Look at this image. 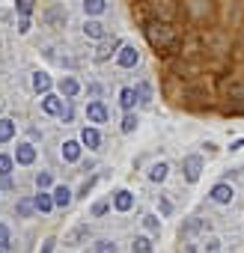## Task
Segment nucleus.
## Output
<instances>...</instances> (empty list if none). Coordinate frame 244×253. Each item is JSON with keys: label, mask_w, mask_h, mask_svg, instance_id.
<instances>
[{"label": "nucleus", "mask_w": 244, "mask_h": 253, "mask_svg": "<svg viewBox=\"0 0 244 253\" xmlns=\"http://www.w3.org/2000/svg\"><path fill=\"white\" fill-rule=\"evenodd\" d=\"M143 33H146V39H149V45L155 48V51H161V54H173L176 48H179V30L173 27V21H158V18H149L146 24H143Z\"/></svg>", "instance_id": "obj_1"}, {"label": "nucleus", "mask_w": 244, "mask_h": 253, "mask_svg": "<svg viewBox=\"0 0 244 253\" xmlns=\"http://www.w3.org/2000/svg\"><path fill=\"white\" fill-rule=\"evenodd\" d=\"M179 12L191 21V24H208L214 18V3L211 0H182L179 3Z\"/></svg>", "instance_id": "obj_2"}, {"label": "nucleus", "mask_w": 244, "mask_h": 253, "mask_svg": "<svg viewBox=\"0 0 244 253\" xmlns=\"http://www.w3.org/2000/svg\"><path fill=\"white\" fill-rule=\"evenodd\" d=\"M152 15L158 18V21H173L176 18V12H179V6L176 3H170V0H152Z\"/></svg>", "instance_id": "obj_3"}, {"label": "nucleus", "mask_w": 244, "mask_h": 253, "mask_svg": "<svg viewBox=\"0 0 244 253\" xmlns=\"http://www.w3.org/2000/svg\"><path fill=\"white\" fill-rule=\"evenodd\" d=\"M116 63H119L122 69H134V66L140 63V51H137L134 45H122V48H119V57H116Z\"/></svg>", "instance_id": "obj_4"}, {"label": "nucleus", "mask_w": 244, "mask_h": 253, "mask_svg": "<svg viewBox=\"0 0 244 253\" xmlns=\"http://www.w3.org/2000/svg\"><path fill=\"white\" fill-rule=\"evenodd\" d=\"M182 170H185V179H188V182H197L200 173H203V158H200V155H188V158L182 161Z\"/></svg>", "instance_id": "obj_5"}, {"label": "nucleus", "mask_w": 244, "mask_h": 253, "mask_svg": "<svg viewBox=\"0 0 244 253\" xmlns=\"http://www.w3.org/2000/svg\"><path fill=\"white\" fill-rule=\"evenodd\" d=\"M86 119L95 122V125H104V122L110 119V113H107V107H104L101 101H89V104H86Z\"/></svg>", "instance_id": "obj_6"}, {"label": "nucleus", "mask_w": 244, "mask_h": 253, "mask_svg": "<svg viewBox=\"0 0 244 253\" xmlns=\"http://www.w3.org/2000/svg\"><path fill=\"white\" fill-rule=\"evenodd\" d=\"M116 48H122V42H119L116 36H110V39H101V45L95 48V60H98V63H104L110 54H116Z\"/></svg>", "instance_id": "obj_7"}, {"label": "nucleus", "mask_w": 244, "mask_h": 253, "mask_svg": "<svg viewBox=\"0 0 244 253\" xmlns=\"http://www.w3.org/2000/svg\"><path fill=\"white\" fill-rule=\"evenodd\" d=\"M232 197H235V191H232L226 182H217V185L211 188V200H214V203H220V206L232 203Z\"/></svg>", "instance_id": "obj_8"}, {"label": "nucleus", "mask_w": 244, "mask_h": 253, "mask_svg": "<svg viewBox=\"0 0 244 253\" xmlns=\"http://www.w3.org/2000/svg\"><path fill=\"white\" fill-rule=\"evenodd\" d=\"M63 107H66V104H63V98H57V95H48V92H45V98H42V110H45V113L60 116V113H63Z\"/></svg>", "instance_id": "obj_9"}, {"label": "nucleus", "mask_w": 244, "mask_h": 253, "mask_svg": "<svg viewBox=\"0 0 244 253\" xmlns=\"http://www.w3.org/2000/svg\"><path fill=\"white\" fill-rule=\"evenodd\" d=\"M137 101H140V92H137L134 86H125V89H122V92H119V104H122V107H125V110H131V107H134Z\"/></svg>", "instance_id": "obj_10"}, {"label": "nucleus", "mask_w": 244, "mask_h": 253, "mask_svg": "<svg viewBox=\"0 0 244 253\" xmlns=\"http://www.w3.org/2000/svg\"><path fill=\"white\" fill-rule=\"evenodd\" d=\"M15 161H18V164H33V161H36V146L21 143V146L15 149Z\"/></svg>", "instance_id": "obj_11"}, {"label": "nucleus", "mask_w": 244, "mask_h": 253, "mask_svg": "<svg viewBox=\"0 0 244 253\" xmlns=\"http://www.w3.org/2000/svg\"><path fill=\"white\" fill-rule=\"evenodd\" d=\"M205 229H208V223H205L203 217H191V220L182 226V235H185V238H191V235H197V232H205Z\"/></svg>", "instance_id": "obj_12"}, {"label": "nucleus", "mask_w": 244, "mask_h": 253, "mask_svg": "<svg viewBox=\"0 0 244 253\" xmlns=\"http://www.w3.org/2000/svg\"><path fill=\"white\" fill-rule=\"evenodd\" d=\"M113 206H116V211H128V209L134 206V197H131L128 191H116V197H113Z\"/></svg>", "instance_id": "obj_13"}, {"label": "nucleus", "mask_w": 244, "mask_h": 253, "mask_svg": "<svg viewBox=\"0 0 244 253\" xmlns=\"http://www.w3.org/2000/svg\"><path fill=\"white\" fill-rule=\"evenodd\" d=\"M83 36H89V39H104L107 30H104L101 21H86V24H83Z\"/></svg>", "instance_id": "obj_14"}, {"label": "nucleus", "mask_w": 244, "mask_h": 253, "mask_svg": "<svg viewBox=\"0 0 244 253\" xmlns=\"http://www.w3.org/2000/svg\"><path fill=\"white\" fill-rule=\"evenodd\" d=\"M60 92H63L66 98H75V95L81 92V84H78L75 78H63V81H60Z\"/></svg>", "instance_id": "obj_15"}, {"label": "nucleus", "mask_w": 244, "mask_h": 253, "mask_svg": "<svg viewBox=\"0 0 244 253\" xmlns=\"http://www.w3.org/2000/svg\"><path fill=\"white\" fill-rule=\"evenodd\" d=\"M81 140H83V146H86V149H98V146H101V134H98L95 128H83Z\"/></svg>", "instance_id": "obj_16"}, {"label": "nucleus", "mask_w": 244, "mask_h": 253, "mask_svg": "<svg viewBox=\"0 0 244 253\" xmlns=\"http://www.w3.org/2000/svg\"><path fill=\"white\" fill-rule=\"evenodd\" d=\"M69 203H72V191H69L66 185H57V188H54V206L66 209Z\"/></svg>", "instance_id": "obj_17"}, {"label": "nucleus", "mask_w": 244, "mask_h": 253, "mask_svg": "<svg viewBox=\"0 0 244 253\" xmlns=\"http://www.w3.org/2000/svg\"><path fill=\"white\" fill-rule=\"evenodd\" d=\"M15 137V122L12 119H0V143H9Z\"/></svg>", "instance_id": "obj_18"}, {"label": "nucleus", "mask_w": 244, "mask_h": 253, "mask_svg": "<svg viewBox=\"0 0 244 253\" xmlns=\"http://www.w3.org/2000/svg\"><path fill=\"white\" fill-rule=\"evenodd\" d=\"M63 158L75 164V161L81 158V143H75V140H66V143H63Z\"/></svg>", "instance_id": "obj_19"}, {"label": "nucleus", "mask_w": 244, "mask_h": 253, "mask_svg": "<svg viewBox=\"0 0 244 253\" xmlns=\"http://www.w3.org/2000/svg\"><path fill=\"white\" fill-rule=\"evenodd\" d=\"M107 9V0H83V12L86 15H101Z\"/></svg>", "instance_id": "obj_20"}, {"label": "nucleus", "mask_w": 244, "mask_h": 253, "mask_svg": "<svg viewBox=\"0 0 244 253\" xmlns=\"http://www.w3.org/2000/svg\"><path fill=\"white\" fill-rule=\"evenodd\" d=\"M33 89H36V92H42V95H45V92H48V89H51V78H48V75H45V72H36V75H33Z\"/></svg>", "instance_id": "obj_21"}, {"label": "nucleus", "mask_w": 244, "mask_h": 253, "mask_svg": "<svg viewBox=\"0 0 244 253\" xmlns=\"http://www.w3.org/2000/svg\"><path fill=\"white\" fill-rule=\"evenodd\" d=\"M223 92H226V98H238V101H241V98H244V84H241V81H229V84L223 86Z\"/></svg>", "instance_id": "obj_22"}, {"label": "nucleus", "mask_w": 244, "mask_h": 253, "mask_svg": "<svg viewBox=\"0 0 244 253\" xmlns=\"http://www.w3.org/2000/svg\"><path fill=\"white\" fill-rule=\"evenodd\" d=\"M86 235H89V229H86V226H75V229H72V232H69L63 241H66V244H81Z\"/></svg>", "instance_id": "obj_23"}, {"label": "nucleus", "mask_w": 244, "mask_h": 253, "mask_svg": "<svg viewBox=\"0 0 244 253\" xmlns=\"http://www.w3.org/2000/svg\"><path fill=\"white\" fill-rule=\"evenodd\" d=\"M33 200H36V209H39L42 214H48V211L54 209V197H48V194H36Z\"/></svg>", "instance_id": "obj_24"}, {"label": "nucleus", "mask_w": 244, "mask_h": 253, "mask_svg": "<svg viewBox=\"0 0 244 253\" xmlns=\"http://www.w3.org/2000/svg\"><path fill=\"white\" fill-rule=\"evenodd\" d=\"M131 250H134V253H152V241H149L146 235H137V238L131 241Z\"/></svg>", "instance_id": "obj_25"}, {"label": "nucleus", "mask_w": 244, "mask_h": 253, "mask_svg": "<svg viewBox=\"0 0 244 253\" xmlns=\"http://www.w3.org/2000/svg\"><path fill=\"white\" fill-rule=\"evenodd\" d=\"M33 6H36V0H15V12H18L21 18H30Z\"/></svg>", "instance_id": "obj_26"}, {"label": "nucleus", "mask_w": 244, "mask_h": 253, "mask_svg": "<svg viewBox=\"0 0 244 253\" xmlns=\"http://www.w3.org/2000/svg\"><path fill=\"white\" fill-rule=\"evenodd\" d=\"M33 209H36V200H18V206H15L18 217H30V214H33Z\"/></svg>", "instance_id": "obj_27"}, {"label": "nucleus", "mask_w": 244, "mask_h": 253, "mask_svg": "<svg viewBox=\"0 0 244 253\" xmlns=\"http://www.w3.org/2000/svg\"><path fill=\"white\" fill-rule=\"evenodd\" d=\"M167 170H170V167L161 161V164H155V167L149 170V179H152V182H164V179H167Z\"/></svg>", "instance_id": "obj_28"}, {"label": "nucleus", "mask_w": 244, "mask_h": 253, "mask_svg": "<svg viewBox=\"0 0 244 253\" xmlns=\"http://www.w3.org/2000/svg\"><path fill=\"white\" fill-rule=\"evenodd\" d=\"M12 167H15V158H9V155L0 152V176H9V173H12Z\"/></svg>", "instance_id": "obj_29"}, {"label": "nucleus", "mask_w": 244, "mask_h": 253, "mask_svg": "<svg viewBox=\"0 0 244 253\" xmlns=\"http://www.w3.org/2000/svg\"><path fill=\"white\" fill-rule=\"evenodd\" d=\"M134 128H137V116H134V113H125V119H122V131L131 134Z\"/></svg>", "instance_id": "obj_30"}, {"label": "nucleus", "mask_w": 244, "mask_h": 253, "mask_svg": "<svg viewBox=\"0 0 244 253\" xmlns=\"http://www.w3.org/2000/svg\"><path fill=\"white\" fill-rule=\"evenodd\" d=\"M232 57H235V60H244V33L235 39V45H232Z\"/></svg>", "instance_id": "obj_31"}, {"label": "nucleus", "mask_w": 244, "mask_h": 253, "mask_svg": "<svg viewBox=\"0 0 244 253\" xmlns=\"http://www.w3.org/2000/svg\"><path fill=\"white\" fill-rule=\"evenodd\" d=\"M95 253H116L113 241H95Z\"/></svg>", "instance_id": "obj_32"}, {"label": "nucleus", "mask_w": 244, "mask_h": 253, "mask_svg": "<svg viewBox=\"0 0 244 253\" xmlns=\"http://www.w3.org/2000/svg\"><path fill=\"white\" fill-rule=\"evenodd\" d=\"M143 226H146L149 232H161V223H158L155 217H143Z\"/></svg>", "instance_id": "obj_33"}, {"label": "nucleus", "mask_w": 244, "mask_h": 253, "mask_svg": "<svg viewBox=\"0 0 244 253\" xmlns=\"http://www.w3.org/2000/svg\"><path fill=\"white\" fill-rule=\"evenodd\" d=\"M36 185H39V188H48V185H51V176H48V173H39V176H36Z\"/></svg>", "instance_id": "obj_34"}, {"label": "nucleus", "mask_w": 244, "mask_h": 253, "mask_svg": "<svg viewBox=\"0 0 244 253\" xmlns=\"http://www.w3.org/2000/svg\"><path fill=\"white\" fill-rule=\"evenodd\" d=\"M217 247H220V241H217V238H208V241H205V250H208V253H214Z\"/></svg>", "instance_id": "obj_35"}, {"label": "nucleus", "mask_w": 244, "mask_h": 253, "mask_svg": "<svg viewBox=\"0 0 244 253\" xmlns=\"http://www.w3.org/2000/svg\"><path fill=\"white\" fill-rule=\"evenodd\" d=\"M104 211H107V203H95L92 206V214H104Z\"/></svg>", "instance_id": "obj_36"}, {"label": "nucleus", "mask_w": 244, "mask_h": 253, "mask_svg": "<svg viewBox=\"0 0 244 253\" xmlns=\"http://www.w3.org/2000/svg\"><path fill=\"white\" fill-rule=\"evenodd\" d=\"M39 253H54V238H48V241L42 244V250H39Z\"/></svg>", "instance_id": "obj_37"}, {"label": "nucleus", "mask_w": 244, "mask_h": 253, "mask_svg": "<svg viewBox=\"0 0 244 253\" xmlns=\"http://www.w3.org/2000/svg\"><path fill=\"white\" fill-rule=\"evenodd\" d=\"M92 185H95V176H92V179H89V182H83V188H81V197H86V191H89V188H92Z\"/></svg>", "instance_id": "obj_38"}, {"label": "nucleus", "mask_w": 244, "mask_h": 253, "mask_svg": "<svg viewBox=\"0 0 244 253\" xmlns=\"http://www.w3.org/2000/svg\"><path fill=\"white\" fill-rule=\"evenodd\" d=\"M0 241H9V226L0 223Z\"/></svg>", "instance_id": "obj_39"}, {"label": "nucleus", "mask_w": 244, "mask_h": 253, "mask_svg": "<svg viewBox=\"0 0 244 253\" xmlns=\"http://www.w3.org/2000/svg\"><path fill=\"white\" fill-rule=\"evenodd\" d=\"M18 30H21V33H27V30H30V18H21V24H18Z\"/></svg>", "instance_id": "obj_40"}, {"label": "nucleus", "mask_w": 244, "mask_h": 253, "mask_svg": "<svg viewBox=\"0 0 244 253\" xmlns=\"http://www.w3.org/2000/svg\"><path fill=\"white\" fill-rule=\"evenodd\" d=\"M229 149H244V140H235V143H232Z\"/></svg>", "instance_id": "obj_41"}, {"label": "nucleus", "mask_w": 244, "mask_h": 253, "mask_svg": "<svg viewBox=\"0 0 244 253\" xmlns=\"http://www.w3.org/2000/svg\"><path fill=\"white\" fill-rule=\"evenodd\" d=\"M9 250V241H0V253H6Z\"/></svg>", "instance_id": "obj_42"}]
</instances>
